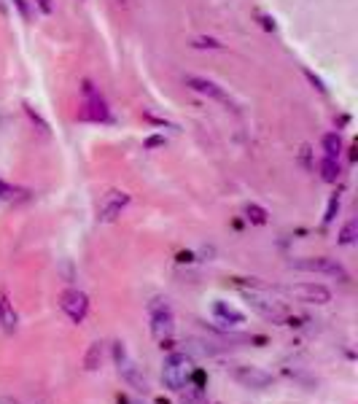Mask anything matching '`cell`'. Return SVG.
Here are the masks:
<instances>
[{
  "label": "cell",
  "instance_id": "obj_21",
  "mask_svg": "<svg viewBox=\"0 0 358 404\" xmlns=\"http://www.w3.org/2000/svg\"><path fill=\"white\" fill-rule=\"evenodd\" d=\"M14 6H17V8H20L22 20H24V22L30 20V11H27V3H24V0H14Z\"/></svg>",
  "mask_w": 358,
  "mask_h": 404
},
{
  "label": "cell",
  "instance_id": "obj_11",
  "mask_svg": "<svg viewBox=\"0 0 358 404\" xmlns=\"http://www.w3.org/2000/svg\"><path fill=\"white\" fill-rule=\"evenodd\" d=\"M213 316L219 318L221 323H226V326H238V323L245 321V316L240 313V310H235L232 304H226V302H213Z\"/></svg>",
  "mask_w": 358,
  "mask_h": 404
},
{
  "label": "cell",
  "instance_id": "obj_19",
  "mask_svg": "<svg viewBox=\"0 0 358 404\" xmlns=\"http://www.w3.org/2000/svg\"><path fill=\"white\" fill-rule=\"evenodd\" d=\"M192 46H194V49H224V43H221V40L205 38V36H202V38H194V40H192Z\"/></svg>",
  "mask_w": 358,
  "mask_h": 404
},
{
  "label": "cell",
  "instance_id": "obj_27",
  "mask_svg": "<svg viewBox=\"0 0 358 404\" xmlns=\"http://www.w3.org/2000/svg\"><path fill=\"white\" fill-rule=\"evenodd\" d=\"M162 143H164V138H151V141H148V146L154 148V146H162Z\"/></svg>",
  "mask_w": 358,
  "mask_h": 404
},
{
  "label": "cell",
  "instance_id": "obj_8",
  "mask_svg": "<svg viewBox=\"0 0 358 404\" xmlns=\"http://www.w3.org/2000/svg\"><path fill=\"white\" fill-rule=\"evenodd\" d=\"M60 307L65 310V316L73 323H81L89 313V297L79 291V288H68L60 297Z\"/></svg>",
  "mask_w": 358,
  "mask_h": 404
},
{
  "label": "cell",
  "instance_id": "obj_14",
  "mask_svg": "<svg viewBox=\"0 0 358 404\" xmlns=\"http://www.w3.org/2000/svg\"><path fill=\"white\" fill-rule=\"evenodd\" d=\"M320 178L326 183H337L339 181V162L329 160V157L320 162Z\"/></svg>",
  "mask_w": 358,
  "mask_h": 404
},
{
  "label": "cell",
  "instance_id": "obj_1",
  "mask_svg": "<svg viewBox=\"0 0 358 404\" xmlns=\"http://www.w3.org/2000/svg\"><path fill=\"white\" fill-rule=\"evenodd\" d=\"M240 291H242V297L248 300V304H251L256 313H261L267 321H272V323L288 321V310H286V304L278 302V300H272L261 283H254V288H242V286H240Z\"/></svg>",
  "mask_w": 358,
  "mask_h": 404
},
{
  "label": "cell",
  "instance_id": "obj_7",
  "mask_svg": "<svg viewBox=\"0 0 358 404\" xmlns=\"http://www.w3.org/2000/svg\"><path fill=\"white\" fill-rule=\"evenodd\" d=\"M232 378L238 380L242 388H251V391H264L272 385V375L264 372L259 366H248V364H240L232 369Z\"/></svg>",
  "mask_w": 358,
  "mask_h": 404
},
{
  "label": "cell",
  "instance_id": "obj_22",
  "mask_svg": "<svg viewBox=\"0 0 358 404\" xmlns=\"http://www.w3.org/2000/svg\"><path fill=\"white\" fill-rule=\"evenodd\" d=\"M256 17L261 20V27H264V30H275V22L270 20V17H264L261 11H256Z\"/></svg>",
  "mask_w": 358,
  "mask_h": 404
},
{
  "label": "cell",
  "instance_id": "obj_17",
  "mask_svg": "<svg viewBox=\"0 0 358 404\" xmlns=\"http://www.w3.org/2000/svg\"><path fill=\"white\" fill-rule=\"evenodd\" d=\"M356 238H358V222L350 219V222L342 226V232H339V245H353Z\"/></svg>",
  "mask_w": 358,
  "mask_h": 404
},
{
  "label": "cell",
  "instance_id": "obj_2",
  "mask_svg": "<svg viewBox=\"0 0 358 404\" xmlns=\"http://www.w3.org/2000/svg\"><path fill=\"white\" fill-rule=\"evenodd\" d=\"M148 316H151V334H154V340L162 343V348H173L170 337L176 332V316H173L167 300H154V302L148 304Z\"/></svg>",
  "mask_w": 358,
  "mask_h": 404
},
{
  "label": "cell",
  "instance_id": "obj_30",
  "mask_svg": "<svg viewBox=\"0 0 358 404\" xmlns=\"http://www.w3.org/2000/svg\"><path fill=\"white\" fill-rule=\"evenodd\" d=\"M132 404H140V402H132Z\"/></svg>",
  "mask_w": 358,
  "mask_h": 404
},
{
  "label": "cell",
  "instance_id": "obj_25",
  "mask_svg": "<svg viewBox=\"0 0 358 404\" xmlns=\"http://www.w3.org/2000/svg\"><path fill=\"white\" fill-rule=\"evenodd\" d=\"M0 404H22L20 399H11V396H0Z\"/></svg>",
  "mask_w": 358,
  "mask_h": 404
},
{
  "label": "cell",
  "instance_id": "obj_18",
  "mask_svg": "<svg viewBox=\"0 0 358 404\" xmlns=\"http://www.w3.org/2000/svg\"><path fill=\"white\" fill-rule=\"evenodd\" d=\"M178 394H180V404H205L202 391L192 388V385H186V391H178Z\"/></svg>",
  "mask_w": 358,
  "mask_h": 404
},
{
  "label": "cell",
  "instance_id": "obj_23",
  "mask_svg": "<svg viewBox=\"0 0 358 404\" xmlns=\"http://www.w3.org/2000/svg\"><path fill=\"white\" fill-rule=\"evenodd\" d=\"M38 3V8L43 11V14H52L54 11V6H52V0H36Z\"/></svg>",
  "mask_w": 358,
  "mask_h": 404
},
{
  "label": "cell",
  "instance_id": "obj_24",
  "mask_svg": "<svg viewBox=\"0 0 358 404\" xmlns=\"http://www.w3.org/2000/svg\"><path fill=\"white\" fill-rule=\"evenodd\" d=\"M304 76H307V79H310V81H313V84H316V89H320V92H326V86H323V81H320L318 76H313L310 70H304Z\"/></svg>",
  "mask_w": 358,
  "mask_h": 404
},
{
  "label": "cell",
  "instance_id": "obj_9",
  "mask_svg": "<svg viewBox=\"0 0 358 404\" xmlns=\"http://www.w3.org/2000/svg\"><path fill=\"white\" fill-rule=\"evenodd\" d=\"M186 86L199 92V95H205V98H210V100L221 102V105H226V108H235V100L221 89L219 84H213V81L199 79V76H186Z\"/></svg>",
  "mask_w": 358,
  "mask_h": 404
},
{
  "label": "cell",
  "instance_id": "obj_29",
  "mask_svg": "<svg viewBox=\"0 0 358 404\" xmlns=\"http://www.w3.org/2000/svg\"><path fill=\"white\" fill-rule=\"evenodd\" d=\"M0 124H3V114H0Z\"/></svg>",
  "mask_w": 358,
  "mask_h": 404
},
{
  "label": "cell",
  "instance_id": "obj_20",
  "mask_svg": "<svg viewBox=\"0 0 358 404\" xmlns=\"http://www.w3.org/2000/svg\"><path fill=\"white\" fill-rule=\"evenodd\" d=\"M337 210H339V194H334V197H332V202H329V208H326V216H323V222H326V224L334 222Z\"/></svg>",
  "mask_w": 358,
  "mask_h": 404
},
{
  "label": "cell",
  "instance_id": "obj_12",
  "mask_svg": "<svg viewBox=\"0 0 358 404\" xmlns=\"http://www.w3.org/2000/svg\"><path fill=\"white\" fill-rule=\"evenodd\" d=\"M17 310L11 307L8 302V297H0V323H3V329L11 334V332H17Z\"/></svg>",
  "mask_w": 358,
  "mask_h": 404
},
{
  "label": "cell",
  "instance_id": "obj_16",
  "mask_svg": "<svg viewBox=\"0 0 358 404\" xmlns=\"http://www.w3.org/2000/svg\"><path fill=\"white\" fill-rule=\"evenodd\" d=\"M245 219L251 224H256V226H264L267 224V210L256 205V202H251V205H245Z\"/></svg>",
  "mask_w": 358,
  "mask_h": 404
},
{
  "label": "cell",
  "instance_id": "obj_13",
  "mask_svg": "<svg viewBox=\"0 0 358 404\" xmlns=\"http://www.w3.org/2000/svg\"><path fill=\"white\" fill-rule=\"evenodd\" d=\"M342 148H345V143H342V138H339L337 132L323 135V151H326L329 160H337L339 154H342Z\"/></svg>",
  "mask_w": 358,
  "mask_h": 404
},
{
  "label": "cell",
  "instance_id": "obj_15",
  "mask_svg": "<svg viewBox=\"0 0 358 404\" xmlns=\"http://www.w3.org/2000/svg\"><path fill=\"white\" fill-rule=\"evenodd\" d=\"M100 362H102V345H100V343H92V345H89V350H86L84 366H86L89 372H98V369H100Z\"/></svg>",
  "mask_w": 358,
  "mask_h": 404
},
{
  "label": "cell",
  "instance_id": "obj_6",
  "mask_svg": "<svg viewBox=\"0 0 358 404\" xmlns=\"http://www.w3.org/2000/svg\"><path fill=\"white\" fill-rule=\"evenodd\" d=\"M288 300H297L304 304H326L332 302V291L320 283H294V286H283L280 288Z\"/></svg>",
  "mask_w": 358,
  "mask_h": 404
},
{
  "label": "cell",
  "instance_id": "obj_3",
  "mask_svg": "<svg viewBox=\"0 0 358 404\" xmlns=\"http://www.w3.org/2000/svg\"><path fill=\"white\" fill-rule=\"evenodd\" d=\"M192 359L186 353H170L164 359V369H162V383L170 391H183L189 385V375H192Z\"/></svg>",
  "mask_w": 358,
  "mask_h": 404
},
{
  "label": "cell",
  "instance_id": "obj_5",
  "mask_svg": "<svg viewBox=\"0 0 358 404\" xmlns=\"http://www.w3.org/2000/svg\"><path fill=\"white\" fill-rule=\"evenodd\" d=\"M294 270H304V272H320V275H332V278H337V281L348 283L350 281V275H348V270L337 262V259H329V256H304V259H294L291 262Z\"/></svg>",
  "mask_w": 358,
  "mask_h": 404
},
{
  "label": "cell",
  "instance_id": "obj_26",
  "mask_svg": "<svg viewBox=\"0 0 358 404\" xmlns=\"http://www.w3.org/2000/svg\"><path fill=\"white\" fill-rule=\"evenodd\" d=\"M192 259H194L192 254H178V262H180V264H183V262H192Z\"/></svg>",
  "mask_w": 358,
  "mask_h": 404
},
{
  "label": "cell",
  "instance_id": "obj_10",
  "mask_svg": "<svg viewBox=\"0 0 358 404\" xmlns=\"http://www.w3.org/2000/svg\"><path fill=\"white\" fill-rule=\"evenodd\" d=\"M127 205H130V194H127V192H108V194L102 197V202H100L98 219L105 224L116 222Z\"/></svg>",
  "mask_w": 358,
  "mask_h": 404
},
{
  "label": "cell",
  "instance_id": "obj_28",
  "mask_svg": "<svg viewBox=\"0 0 358 404\" xmlns=\"http://www.w3.org/2000/svg\"><path fill=\"white\" fill-rule=\"evenodd\" d=\"M3 192H6V186H3V183H0V197H3Z\"/></svg>",
  "mask_w": 358,
  "mask_h": 404
},
{
  "label": "cell",
  "instance_id": "obj_4",
  "mask_svg": "<svg viewBox=\"0 0 358 404\" xmlns=\"http://www.w3.org/2000/svg\"><path fill=\"white\" fill-rule=\"evenodd\" d=\"M114 362H116V369H119V375H121L124 383H130L135 391H146V388H148L143 369L130 359V353H127L124 343H114Z\"/></svg>",
  "mask_w": 358,
  "mask_h": 404
}]
</instances>
